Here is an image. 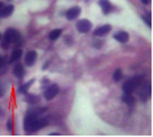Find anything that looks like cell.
I'll use <instances>...</instances> for the list:
<instances>
[{
    "label": "cell",
    "instance_id": "cell-13",
    "mask_svg": "<svg viewBox=\"0 0 153 137\" xmlns=\"http://www.w3.org/2000/svg\"><path fill=\"white\" fill-rule=\"evenodd\" d=\"M98 4L101 7L102 12L105 15H108L110 12L111 6L109 0H99Z\"/></svg>",
    "mask_w": 153,
    "mask_h": 137
},
{
    "label": "cell",
    "instance_id": "cell-20",
    "mask_svg": "<svg viewBox=\"0 0 153 137\" xmlns=\"http://www.w3.org/2000/svg\"><path fill=\"white\" fill-rule=\"evenodd\" d=\"M122 78V71L121 69H117V70L114 72L113 75V79L114 81L118 82Z\"/></svg>",
    "mask_w": 153,
    "mask_h": 137
},
{
    "label": "cell",
    "instance_id": "cell-28",
    "mask_svg": "<svg viewBox=\"0 0 153 137\" xmlns=\"http://www.w3.org/2000/svg\"><path fill=\"white\" fill-rule=\"evenodd\" d=\"M49 135H60V134H58V133H51L49 134Z\"/></svg>",
    "mask_w": 153,
    "mask_h": 137
},
{
    "label": "cell",
    "instance_id": "cell-9",
    "mask_svg": "<svg viewBox=\"0 0 153 137\" xmlns=\"http://www.w3.org/2000/svg\"><path fill=\"white\" fill-rule=\"evenodd\" d=\"M14 11V6L9 4L1 7L0 9V18H6L10 16Z\"/></svg>",
    "mask_w": 153,
    "mask_h": 137
},
{
    "label": "cell",
    "instance_id": "cell-19",
    "mask_svg": "<svg viewBox=\"0 0 153 137\" xmlns=\"http://www.w3.org/2000/svg\"><path fill=\"white\" fill-rule=\"evenodd\" d=\"M61 34H62V30L61 29H55L52 30L49 33V40L51 41H56L58 40Z\"/></svg>",
    "mask_w": 153,
    "mask_h": 137
},
{
    "label": "cell",
    "instance_id": "cell-24",
    "mask_svg": "<svg viewBox=\"0 0 153 137\" xmlns=\"http://www.w3.org/2000/svg\"><path fill=\"white\" fill-rule=\"evenodd\" d=\"M49 65H50V62L49 61H47V62H46L45 64H44V66H42V70H45L46 69H47L48 67L49 66Z\"/></svg>",
    "mask_w": 153,
    "mask_h": 137
},
{
    "label": "cell",
    "instance_id": "cell-27",
    "mask_svg": "<svg viewBox=\"0 0 153 137\" xmlns=\"http://www.w3.org/2000/svg\"><path fill=\"white\" fill-rule=\"evenodd\" d=\"M149 1L150 0H141V1L143 3V4H145V5H147L149 3Z\"/></svg>",
    "mask_w": 153,
    "mask_h": 137
},
{
    "label": "cell",
    "instance_id": "cell-26",
    "mask_svg": "<svg viewBox=\"0 0 153 137\" xmlns=\"http://www.w3.org/2000/svg\"><path fill=\"white\" fill-rule=\"evenodd\" d=\"M4 112L2 108L0 107V120H1L2 119H4Z\"/></svg>",
    "mask_w": 153,
    "mask_h": 137
},
{
    "label": "cell",
    "instance_id": "cell-16",
    "mask_svg": "<svg viewBox=\"0 0 153 137\" xmlns=\"http://www.w3.org/2000/svg\"><path fill=\"white\" fill-rule=\"evenodd\" d=\"M122 101L126 103L128 105H132L134 103L135 99L133 96L130 95V93H124L121 97Z\"/></svg>",
    "mask_w": 153,
    "mask_h": 137
},
{
    "label": "cell",
    "instance_id": "cell-3",
    "mask_svg": "<svg viewBox=\"0 0 153 137\" xmlns=\"http://www.w3.org/2000/svg\"><path fill=\"white\" fill-rule=\"evenodd\" d=\"M143 81V78L141 75H137L133 77L128 81L123 84L122 89L126 93H132V92L141 86Z\"/></svg>",
    "mask_w": 153,
    "mask_h": 137
},
{
    "label": "cell",
    "instance_id": "cell-8",
    "mask_svg": "<svg viewBox=\"0 0 153 137\" xmlns=\"http://www.w3.org/2000/svg\"><path fill=\"white\" fill-rule=\"evenodd\" d=\"M37 56H38V55H37V53L35 51H30L28 52L25 56V59L27 66L28 67L33 66L36 62Z\"/></svg>",
    "mask_w": 153,
    "mask_h": 137
},
{
    "label": "cell",
    "instance_id": "cell-1",
    "mask_svg": "<svg viewBox=\"0 0 153 137\" xmlns=\"http://www.w3.org/2000/svg\"><path fill=\"white\" fill-rule=\"evenodd\" d=\"M49 123L47 118L39 119V116L33 113L27 112L24 121V129L27 133H33L46 127Z\"/></svg>",
    "mask_w": 153,
    "mask_h": 137
},
{
    "label": "cell",
    "instance_id": "cell-2",
    "mask_svg": "<svg viewBox=\"0 0 153 137\" xmlns=\"http://www.w3.org/2000/svg\"><path fill=\"white\" fill-rule=\"evenodd\" d=\"M20 40V34L14 28H8L5 31L4 40L1 41V46L4 49H7L9 47L10 43H17Z\"/></svg>",
    "mask_w": 153,
    "mask_h": 137
},
{
    "label": "cell",
    "instance_id": "cell-22",
    "mask_svg": "<svg viewBox=\"0 0 153 137\" xmlns=\"http://www.w3.org/2000/svg\"><path fill=\"white\" fill-rule=\"evenodd\" d=\"M6 127L9 132H12L13 130V120L11 118H10L8 120V122L6 123Z\"/></svg>",
    "mask_w": 153,
    "mask_h": 137
},
{
    "label": "cell",
    "instance_id": "cell-29",
    "mask_svg": "<svg viewBox=\"0 0 153 137\" xmlns=\"http://www.w3.org/2000/svg\"><path fill=\"white\" fill-rule=\"evenodd\" d=\"M1 34L0 33V41H1Z\"/></svg>",
    "mask_w": 153,
    "mask_h": 137
},
{
    "label": "cell",
    "instance_id": "cell-21",
    "mask_svg": "<svg viewBox=\"0 0 153 137\" xmlns=\"http://www.w3.org/2000/svg\"><path fill=\"white\" fill-rule=\"evenodd\" d=\"M142 19H143L144 22H145L146 24L148 26V27L151 28L152 25H151V19H150V15H143V16L141 17Z\"/></svg>",
    "mask_w": 153,
    "mask_h": 137
},
{
    "label": "cell",
    "instance_id": "cell-6",
    "mask_svg": "<svg viewBox=\"0 0 153 137\" xmlns=\"http://www.w3.org/2000/svg\"><path fill=\"white\" fill-rule=\"evenodd\" d=\"M151 95V85L146 84L141 87L139 92V96L141 101H146Z\"/></svg>",
    "mask_w": 153,
    "mask_h": 137
},
{
    "label": "cell",
    "instance_id": "cell-18",
    "mask_svg": "<svg viewBox=\"0 0 153 137\" xmlns=\"http://www.w3.org/2000/svg\"><path fill=\"white\" fill-rule=\"evenodd\" d=\"M47 109L46 108H41V107H35V108H31L30 109H28L27 112H30L33 113V114L38 115V116H40V115H42L43 113L46 112V110Z\"/></svg>",
    "mask_w": 153,
    "mask_h": 137
},
{
    "label": "cell",
    "instance_id": "cell-5",
    "mask_svg": "<svg viewBox=\"0 0 153 137\" xmlns=\"http://www.w3.org/2000/svg\"><path fill=\"white\" fill-rule=\"evenodd\" d=\"M59 91H60V89H59L58 85L53 84L46 89L44 92V97L47 101H51L58 95Z\"/></svg>",
    "mask_w": 153,
    "mask_h": 137
},
{
    "label": "cell",
    "instance_id": "cell-10",
    "mask_svg": "<svg viewBox=\"0 0 153 137\" xmlns=\"http://www.w3.org/2000/svg\"><path fill=\"white\" fill-rule=\"evenodd\" d=\"M111 26L110 24H105L102 26L100 28H97V30L94 32V34L97 36L99 37H102L108 34L109 32L111 31Z\"/></svg>",
    "mask_w": 153,
    "mask_h": 137
},
{
    "label": "cell",
    "instance_id": "cell-4",
    "mask_svg": "<svg viewBox=\"0 0 153 137\" xmlns=\"http://www.w3.org/2000/svg\"><path fill=\"white\" fill-rule=\"evenodd\" d=\"M76 29L80 33H87L92 28V24L91 21H89L88 19H80L76 23Z\"/></svg>",
    "mask_w": 153,
    "mask_h": 137
},
{
    "label": "cell",
    "instance_id": "cell-15",
    "mask_svg": "<svg viewBox=\"0 0 153 137\" xmlns=\"http://www.w3.org/2000/svg\"><path fill=\"white\" fill-rule=\"evenodd\" d=\"M22 55V51L20 49H17L15 50V51L11 53V55H10V57L9 59V61H8V64H13L16 62V61L19 60V59L21 58Z\"/></svg>",
    "mask_w": 153,
    "mask_h": 137
},
{
    "label": "cell",
    "instance_id": "cell-7",
    "mask_svg": "<svg viewBox=\"0 0 153 137\" xmlns=\"http://www.w3.org/2000/svg\"><path fill=\"white\" fill-rule=\"evenodd\" d=\"M80 12H81V8L79 6H74L67 10L65 16H66L67 19L71 21L77 18L80 15Z\"/></svg>",
    "mask_w": 153,
    "mask_h": 137
},
{
    "label": "cell",
    "instance_id": "cell-12",
    "mask_svg": "<svg viewBox=\"0 0 153 137\" xmlns=\"http://www.w3.org/2000/svg\"><path fill=\"white\" fill-rule=\"evenodd\" d=\"M13 73L17 79H22L25 75V69L22 65L19 64L14 67Z\"/></svg>",
    "mask_w": 153,
    "mask_h": 137
},
{
    "label": "cell",
    "instance_id": "cell-25",
    "mask_svg": "<svg viewBox=\"0 0 153 137\" xmlns=\"http://www.w3.org/2000/svg\"><path fill=\"white\" fill-rule=\"evenodd\" d=\"M4 63H5V60H4V58H2L1 55H0V69H1V67L4 66Z\"/></svg>",
    "mask_w": 153,
    "mask_h": 137
},
{
    "label": "cell",
    "instance_id": "cell-11",
    "mask_svg": "<svg viewBox=\"0 0 153 137\" xmlns=\"http://www.w3.org/2000/svg\"><path fill=\"white\" fill-rule=\"evenodd\" d=\"M113 37L120 43H126L129 40V34L126 31H121L114 34Z\"/></svg>",
    "mask_w": 153,
    "mask_h": 137
},
{
    "label": "cell",
    "instance_id": "cell-23",
    "mask_svg": "<svg viewBox=\"0 0 153 137\" xmlns=\"http://www.w3.org/2000/svg\"><path fill=\"white\" fill-rule=\"evenodd\" d=\"M5 92H6L5 87H4L3 84H0V98H1L4 96V94H5Z\"/></svg>",
    "mask_w": 153,
    "mask_h": 137
},
{
    "label": "cell",
    "instance_id": "cell-17",
    "mask_svg": "<svg viewBox=\"0 0 153 137\" xmlns=\"http://www.w3.org/2000/svg\"><path fill=\"white\" fill-rule=\"evenodd\" d=\"M34 82H35V79H30L29 81L27 82L25 84H24L21 87H19L18 90H17V92H18V93H19V94H27L28 88L32 86V84H33Z\"/></svg>",
    "mask_w": 153,
    "mask_h": 137
},
{
    "label": "cell",
    "instance_id": "cell-14",
    "mask_svg": "<svg viewBox=\"0 0 153 137\" xmlns=\"http://www.w3.org/2000/svg\"><path fill=\"white\" fill-rule=\"evenodd\" d=\"M25 101L27 103L31 104V105H36L40 101V98L36 96V95L32 94H26L25 97Z\"/></svg>",
    "mask_w": 153,
    "mask_h": 137
}]
</instances>
